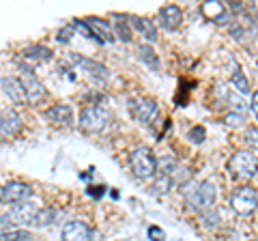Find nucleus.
Returning <instances> with one entry per match:
<instances>
[{
    "label": "nucleus",
    "instance_id": "4be33fe9",
    "mask_svg": "<svg viewBox=\"0 0 258 241\" xmlns=\"http://www.w3.org/2000/svg\"><path fill=\"white\" fill-rule=\"evenodd\" d=\"M172 179V183H181V186H185L189 179H191V174H189V168H185V166H181V164H176L174 166V170L168 174Z\"/></svg>",
    "mask_w": 258,
    "mask_h": 241
},
{
    "label": "nucleus",
    "instance_id": "dca6fc26",
    "mask_svg": "<svg viewBox=\"0 0 258 241\" xmlns=\"http://www.w3.org/2000/svg\"><path fill=\"white\" fill-rule=\"evenodd\" d=\"M74 61L78 63V65H82L84 71H88V74H91L93 78L101 80V82H106V80H108V69L103 67L101 63H95V61L84 58V56H78V54H74Z\"/></svg>",
    "mask_w": 258,
    "mask_h": 241
},
{
    "label": "nucleus",
    "instance_id": "f257e3e1",
    "mask_svg": "<svg viewBox=\"0 0 258 241\" xmlns=\"http://www.w3.org/2000/svg\"><path fill=\"white\" fill-rule=\"evenodd\" d=\"M183 196H185V200H187V205L191 209H196V211L205 213V211H209V209L215 205L217 188L213 186L211 181H203V183H196L191 190H187Z\"/></svg>",
    "mask_w": 258,
    "mask_h": 241
},
{
    "label": "nucleus",
    "instance_id": "c85d7f7f",
    "mask_svg": "<svg viewBox=\"0 0 258 241\" xmlns=\"http://www.w3.org/2000/svg\"><path fill=\"white\" fill-rule=\"evenodd\" d=\"M245 142H247L252 149L258 151V130H256V127H249V130L245 132Z\"/></svg>",
    "mask_w": 258,
    "mask_h": 241
},
{
    "label": "nucleus",
    "instance_id": "412c9836",
    "mask_svg": "<svg viewBox=\"0 0 258 241\" xmlns=\"http://www.w3.org/2000/svg\"><path fill=\"white\" fill-rule=\"evenodd\" d=\"M232 88H237V91L243 93V95L249 93V82H247L245 74L239 67H235V71H232Z\"/></svg>",
    "mask_w": 258,
    "mask_h": 241
},
{
    "label": "nucleus",
    "instance_id": "2f4dec72",
    "mask_svg": "<svg viewBox=\"0 0 258 241\" xmlns=\"http://www.w3.org/2000/svg\"><path fill=\"white\" fill-rule=\"evenodd\" d=\"M71 35H74V26H64L56 39H58V41H62V43H67L69 39H71Z\"/></svg>",
    "mask_w": 258,
    "mask_h": 241
},
{
    "label": "nucleus",
    "instance_id": "72a5a7b5",
    "mask_svg": "<svg viewBox=\"0 0 258 241\" xmlns=\"http://www.w3.org/2000/svg\"><path fill=\"white\" fill-rule=\"evenodd\" d=\"M252 110H254V114L258 116V91L252 95Z\"/></svg>",
    "mask_w": 258,
    "mask_h": 241
},
{
    "label": "nucleus",
    "instance_id": "6ab92c4d",
    "mask_svg": "<svg viewBox=\"0 0 258 241\" xmlns=\"http://www.w3.org/2000/svg\"><path fill=\"white\" fill-rule=\"evenodd\" d=\"M22 54H24V58L32 61V63H41V61H50L52 58L50 47H45V45H28Z\"/></svg>",
    "mask_w": 258,
    "mask_h": 241
},
{
    "label": "nucleus",
    "instance_id": "473e14b6",
    "mask_svg": "<svg viewBox=\"0 0 258 241\" xmlns=\"http://www.w3.org/2000/svg\"><path fill=\"white\" fill-rule=\"evenodd\" d=\"M88 194H91L93 198H101V194H103V188L99 186V188H91L88 190Z\"/></svg>",
    "mask_w": 258,
    "mask_h": 241
},
{
    "label": "nucleus",
    "instance_id": "cd10ccee",
    "mask_svg": "<svg viewBox=\"0 0 258 241\" xmlns=\"http://www.w3.org/2000/svg\"><path fill=\"white\" fill-rule=\"evenodd\" d=\"M203 220H205V226L213 228L220 224V213H217V209H209V211L203 213Z\"/></svg>",
    "mask_w": 258,
    "mask_h": 241
},
{
    "label": "nucleus",
    "instance_id": "9b49d317",
    "mask_svg": "<svg viewBox=\"0 0 258 241\" xmlns=\"http://www.w3.org/2000/svg\"><path fill=\"white\" fill-rule=\"evenodd\" d=\"M37 211L39 209L35 205L26 203V205H18L11 213H7V215H9L11 224H18V226H32V222H35V218H37Z\"/></svg>",
    "mask_w": 258,
    "mask_h": 241
},
{
    "label": "nucleus",
    "instance_id": "9d476101",
    "mask_svg": "<svg viewBox=\"0 0 258 241\" xmlns=\"http://www.w3.org/2000/svg\"><path fill=\"white\" fill-rule=\"evenodd\" d=\"M93 232L82 220H71L62 228V241H91Z\"/></svg>",
    "mask_w": 258,
    "mask_h": 241
},
{
    "label": "nucleus",
    "instance_id": "f03ea898",
    "mask_svg": "<svg viewBox=\"0 0 258 241\" xmlns=\"http://www.w3.org/2000/svg\"><path fill=\"white\" fill-rule=\"evenodd\" d=\"M129 166H132L134 174L142 181L153 179L157 172V159L153 155V151L147 147H138L136 151H132V155H129Z\"/></svg>",
    "mask_w": 258,
    "mask_h": 241
},
{
    "label": "nucleus",
    "instance_id": "2eb2a0df",
    "mask_svg": "<svg viewBox=\"0 0 258 241\" xmlns=\"http://www.w3.org/2000/svg\"><path fill=\"white\" fill-rule=\"evenodd\" d=\"M45 118L50 120V123H54V125H71L74 123V112H71L69 106L58 103V106H52L50 110L45 112Z\"/></svg>",
    "mask_w": 258,
    "mask_h": 241
},
{
    "label": "nucleus",
    "instance_id": "20e7f679",
    "mask_svg": "<svg viewBox=\"0 0 258 241\" xmlns=\"http://www.w3.org/2000/svg\"><path fill=\"white\" fill-rule=\"evenodd\" d=\"M108 123H110V112L99 106L84 108L82 114H80V127H82L86 134H99L106 130Z\"/></svg>",
    "mask_w": 258,
    "mask_h": 241
},
{
    "label": "nucleus",
    "instance_id": "f704fd0d",
    "mask_svg": "<svg viewBox=\"0 0 258 241\" xmlns=\"http://www.w3.org/2000/svg\"><path fill=\"white\" fill-rule=\"evenodd\" d=\"M252 241H258V239H252Z\"/></svg>",
    "mask_w": 258,
    "mask_h": 241
},
{
    "label": "nucleus",
    "instance_id": "39448f33",
    "mask_svg": "<svg viewBox=\"0 0 258 241\" xmlns=\"http://www.w3.org/2000/svg\"><path fill=\"white\" fill-rule=\"evenodd\" d=\"M230 170L241 179H252L258 172V159L249 151H237L230 157Z\"/></svg>",
    "mask_w": 258,
    "mask_h": 241
},
{
    "label": "nucleus",
    "instance_id": "a211bd4d",
    "mask_svg": "<svg viewBox=\"0 0 258 241\" xmlns=\"http://www.w3.org/2000/svg\"><path fill=\"white\" fill-rule=\"evenodd\" d=\"M127 20L140 30L142 37L147 39V41H151V43H155V41H157V30H155V26H153V22H151V20L138 18V15H132V18H127Z\"/></svg>",
    "mask_w": 258,
    "mask_h": 241
},
{
    "label": "nucleus",
    "instance_id": "5701e85b",
    "mask_svg": "<svg viewBox=\"0 0 258 241\" xmlns=\"http://www.w3.org/2000/svg\"><path fill=\"white\" fill-rule=\"evenodd\" d=\"M54 218H56V213L52 211V209H39L32 226H50V224L54 222Z\"/></svg>",
    "mask_w": 258,
    "mask_h": 241
},
{
    "label": "nucleus",
    "instance_id": "6e6552de",
    "mask_svg": "<svg viewBox=\"0 0 258 241\" xmlns=\"http://www.w3.org/2000/svg\"><path fill=\"white\" fill-rule=\"evenodd\" d=\"M30 198V188L22 181H9L0 188V203L7 205H22Z\"/></svg>",
    "mask_w": 258,
    "mask_h": 241
},
{
    "label": "nucleus",
    "instance_id": "1a4fd4ad",
    "mask_svg": "<svg viewBox=\"0 0 258 241\" xmlns=\"http://www.w3.org/2000/svg\"><path fill=\"white\" fill-rule=\"evenodd\" d=\"M129 106H132V112L134 116L140 120L144 125H151L153 120L157 118V103L153 99H147V97H140V99H134L129 101Z\"/></svg>",
    "mask_w": 258,
    "mask_h": 241
},
{
    "label": "nucleus",
    "instance_id": "b1692460",
    "mask_svg": "<svg viewBox=\"0 0 258 241\" xmlns=\"http://www.w3.org/2000/svg\"><path fill=\"white\" fill-rule=\"evenodd\" d=\"M170 186H172L170 176H168V174H159L155 179V183H153V192H155L157 196H161V194H166V192L170 190Z\"/></svg>",
    "mask_w": 258,
    "mask_h": 241
},
{
    "label": "nucleus",
    "instance_id": "a878e982",
    "mask_svg": "<svg viewBox=\"0 0 258 241\" xmlns=\"http://www.w3.org/2000/svg\"><path fill=\"white\" fill-rule=\"evenodd\" d=\"M116 37H120L123 41H132V30H129V20L127 18H120L116 22Z\"/></svg>",
    "mask_w": 258,
    "mask_h": 241
},
{
    "label": "nucleus",
    "instance_id": "4468645a",
    "mask_svg": "<svg viewBox=\"0 0 258 241\" xmlns=\"http://www.w3.org/2000/svg\"><path fill=\"white\" fill-rule=\"evenodd\" d=\"M3 88L13 103H24L26 101V93H24V86H22V80L18 78H11V76H5L3 78Z\"/></svg>",
    "mask_w": 258,
    "mask_h": 241
},
{
    "label": "nucleus",
    "instance_id": "393cba45",
    "mask_svg": "<svg viewBox=\"0 0 258 241\" xmlns=\"http://www.w3.org/2000/svg\"><path fill=\"white\" fill-rule=\"evenodd\" d=\"M0 241H30V232H26V230H5V232H0Z\"/></svg>",
    "mask_w": 258,
    "mask_h": 241
},
{
    "label": "nucleus",
    "instance_id": "7c9ffc66",
    "mask_svg": "<svg viewBox=\"0 0 258 241\" xmlns=\"http://www.w3.org/2000/svg\"><path fill=\"white\" fill-rule=\"evenodd\" d=\"M224 123L228 125V127H239L241 123H243V116H241V114H235V112H232V114H228V116L224 118Z\"/></svg>",
    "mask_w": 258,
    "mask_h": 241
},
{
    "label": "nucleus",
    "instance_id": "f3484780",
    "mask_svg": "<svg viewBox=\"0 0 258 241\" xmlns=\"http://www.w3.org/2000/svg\"><path fill=\"white\" fill-rule=\"evenodd\" d=\"M200 13L205 15L207 20L211 22H217V24H224L226 22V7L222 3H215V0H209V3H205L203 7H200Z\"/></svg>",
    "mask_w": 258,
    "mask_h": 241
},
{
    "label": "nucleus",
    "instance_id": "ddd939ff",
    "mask_svg": "<svg viewBox=\"0 0 258 241\" xmlns=\"http://www.w3.org/2000/svg\"><path fill=\"white\" fill-rule=\"evenodd\" d=\"M181 20H183V13L176 5H168L159 9V24L166 30H176L181 26Z\"/></svg>",
    "mask_w": 258,
    "mask_h": 241
},
{
    "label": "nucleus",
    "instance_id": "7ed1b4c3",
    "mask_svg": "<svg viewBox=\"0 0 258 241\" xmlns=\"http://www.w3.org/2000/svg\"><path fill=\"white\" fill-rule=\"evenodd\" d=\"M230 207H232V211H235L237 215H241V218L252 215L258 209V194H256V190L249 188V186L237 188L230 194Z\"/></svg>",
    "mask_w": 258,
    "mask_h": 241
},
{
    "label": "nucleus",
    "instance_id": "0eeeda50",
    "mask_svg": "<svg viewBox=\"0 0 258 241\" xmlns=\"http://www.w3.org/2000/svg\"><path fill=\"white\" fill-rule=\"evenodd\" d=\"M22 130H24V120H22V116L18 114V112L11 110V108L0 112V142H7V140L15 138Z\"/></svg>",
    "mask_w": 258,
    "mask_h": 241
},
{
    "label": "nucleus",
    "instance_id": "f8f14e48",
    "mask_svg": "<svg viewBox=\"0 0 258 241\" xmlns=\"http://www.w3.org/2000/svg\"><path fill=\"white\" fill-rule=\"evenodd\" d=\"M88 28L93 30V35L97 41L101 43H108V41H114V30H112L110 22L108 20H101V18H88L86 20Z\"/></svg>",
    "mask_w": 258,
    "mask_h": 241
},
{
    "label": "nucleus",
    "instance_id": "423d86ee",
    "mask_svg": "<svg viewBox=\"0 0 258 241\" xmlns=\"http://www.w3.org/2000/svg\"><path fill=\"white\" fill-rule=\"evenodd\" d=\"M22 86H24V93H26V101L32 103V106H39L45 99L43 84L39 82V78L32 74L30 67H24V65H22Z\"/></svg>",
    "mask_w": 258,
    "mask_h": 241
},
{
    "label": "nucleus",
    "instance_id": "bb28decb",
    "mask_svg": "<svg viewBox=\"0 0 258 241\" xmlns=\"http://www.w3.org/2000/svg\"><path fill=\"white\" fill-rule=\"evenodd\" d=\"M187 138L194 142V144H200V142H205L207 138V130L203 125H196V127H191V130L187 132Z\"/></svg>",
    "mask_w": 258,
    "mask_h": 241
},
{
    "label": "nucleus",
    "instance_id": "aec40b11",
    "mask_svg": "<svg viewBox=\"0 0 258 241\" xmlns=\"http://www.w3.org/2000/svg\"><path fill=\"white\" fill-rule=\"evenodd\" d=\"M138 54H140L142 63H147V65H149L153 71H159V56L153 52V47H151V45L142 43V45L138 47Z\"/></svg>",
    "mask_w": 258,
    "mask_h": 241
},
{
    "label": "nucleus",
    "instance_id": "c756f323",
    "mask_svg": "<svg viewBox=\"0 0 258 241\" xmlns=\"http://www.w3.org/2000/svg\"><path fill=\"white\" fill-rule=\"evenodd\" d=\"M147 235H149V239H151V241H166L164 230H161L159 226H151V228L147 230Z\"/></svg>",
    "mask_w": 258,
    "mask_h": 241
}]
</instances>
